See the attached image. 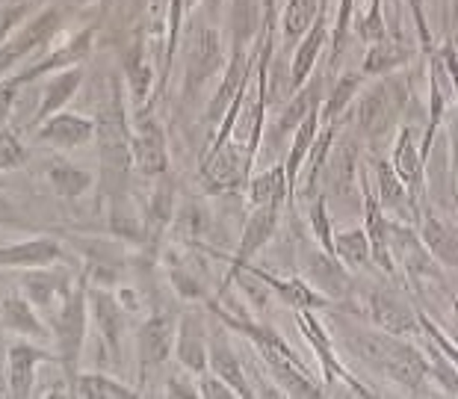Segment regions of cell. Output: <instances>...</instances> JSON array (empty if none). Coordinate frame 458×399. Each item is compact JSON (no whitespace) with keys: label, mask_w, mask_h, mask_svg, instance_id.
<instances>
[{"label":"cell","mask_w":458,"mask_h":399,"mask_svg":"<svg viewBox=\"0 0 458 399\" xmlns=\"http://www.w3.org/2000/svg\"><path fill=\"white\" fill-rule=\"evenodd\" d=\"M183 47V101L192 104L201 89L225 68V45L210 18H192L187 33L181 36Z\"/></svg>","instance_id":"obj_4"},{"label":"cell","mask_w":458,"mask_h":399,"mask_svg":"<svg viewBox=\"0 0 458 399\" xmlns=\"http://www.w3.org/2000/svg\"><path fill=\"white\" fill-rule=\"evenodd\" d=\"M27 145L18 140L15 131L0 128V172H15L27 163Z\"/></svg>","instance_id":"obj_48"},{"label":"cell","mask_w":458,"mask_h":399,"mask_svg":"<svg viewBox=\"0 0 458 399\" xmlns=\"http://www.w3.org/2000/svg\"><path fill=\"white\" fill-rule=\"evenodd\" d=\"M0 225L4 228H15V231H36L30 219H24V213L9 201L4 192H0Z\"/></svg>","instance_id":"obj_52"},{"label":"cell","mask_w":458,"mask_h":399,"mask_svg":"<svg viewBox=\"0 0 458 399\" xmlns=\"http://www.w3.org/2000/svg\"><path fill=\"white\" fill-rule=\"evenodd\" d=\"M358 142L355 136H344L340 142H335V149H331L326 166H323V174H319V181H323V196L328 201H346V199H355V169H358Z\"/></svg>","instance_id":"obj_14"},{"label":"cell","mask_w":458,"mask_h":399,"mask_svg":"<svg viewBox=\"0 0 458 399\" xmlns=\"http://www.w3.org/2000/svg\"><path fill=\"white\" fill-rule=\"evenodd\" d=\"M263 27V9L258 0H233L228 15L231 47H249Z\"/></svg>","instance_id":"obj_41"},{"label":"cell","mask_w":458,"mask_h":399,"mask_svg":"<svg viewBox=\"0 0 458 399\" xmlns=\"http://www.w3.org/2000/svg\"><path fill=\"white\" fill-rule=\"evenodd\" d=\"M27 13H30V4H13V6H6L4 13H0V45L13 36L15 27H21Z\"/></svg>","instance_id":"obj_53"},{"label":"cell","mask_w":458,"mask_h":399,"mask_svg":"<svg viewBox=\"0 0 458 399\" xmlns=\"http://www.w3.org/2000/svg\"><path fill=\"white\" fill-rule=\"evenodd\" d=\"M408 101H411V81L403 74H385L364 92H358L352 119L360 140L376 145L391 131H396L399 119H405Z\"/></svg>","instance_id":"obj_2"},{"label":"cell","mask_w":458,"mask_h":399,"mask_svg":"<svg viewBox=\"0 0 458 399\" xmlns=\"http://www.w3.org/2000/svg\"><path fill=\"white\" fill-rule=\"evenodd\" d=\"M242 272L251 276V278H258L263 287L272 290V293H276L281 301H284V305H290L293 310H319V308L331 305V299L319 293V290L305 278H278V276H272V272L260 269V267H251V264ZM242 272H240V276H242Z\"/></svg>","instance_id":"obj_21"},{"label":"cell","mask_w":458,"mask_h":399,"mask_svg":"<svg viewBox=\"0 0 458 399\" xmlns=\"http://www.w3.org/2000/svg\"><path fill=\"white\" fill-rule=\"evenodd\" d=\"M428 352L435 355V364H432V369H428V373H432V378H435L437 385H441L444 394L458 396V367L435 344H428Z\"/></svg>","instance_id":"obj_49"},{"label":"cell","mask_w":458,"mask_h":399,"mask_svg":"<svg viewBox=\"0 0 458 399\" xmlns=\"http://www.w3.org/2000/svg\"><path fill=\"white\" fill-rule=\"evenodd\" d=\"M74 396H83V399H133V396H140V391H133L131 385H122L119 378H113L106 373H81L77 376Z\"/></svg>","instance_id":"obj_43"},{"label":"cell","mask_w":458,"mask_h":399,"mask_svg":"<svg viewBox=\"0 0 458 399\" xmlns=\"http://www.w3.org/2000/svg\"><path fill=\"white\" fill-rule=\"evenodd\" d=\"M92 47H95V27H83L81 33H74L68 42H63L60 47H56V51H45L42 60L33 63L30 68H24L21 74L9 77V81H13L15 86H24V83L36 81V77H42V74H56V72H63V68H74V65L89 60Z\"/></svg>","instance_id":"obj_15"},{"label":"cell","mask_w":458,"mask_h":399,"mask_svg":"<svg viewBox=\"0 0 458 399\" xmlns=\"http://www.w3.org/2000/svg\"><path fill=\"white\" fill-rule=\"evenodd\" d=\"M208 369H210V373H216L222 382H228L233 391H237L240 399L255 396V387L249 385L246 369H242L237 349L231 346V340L225 337V332H216L210 337V344H208Z\"/></svg>","instance_id":"obj_26"},{"label":"cell","mask_w":458,"mask_h":399,"mask_svg":"<svg viewBox=\"0 0 458 399\" xmlns=\"http://www.w3.org/2000/svg\"><path fill=\"white\" fill-rule=\"evenodd\" d=\"M56 355H51L42 346L33 344H13L6 352V394L15 399H27L36 394V369L38 364H54Z\"/></svg>","instance_id":"obj_18"},{"label":"cell","mask_w":458,"mask_h":399,"mask_svg":"<svg viewBox=\"0 0 458 399\" xmlns=\"http://www.w3.org/2000/svg\"><path fill=\"white\" fill-rule=\"evenodd\" d=\"M199 178L208 192H231L251 178V169L246 166V154H242L240 145L225 142L222 149L204 151L199 163Z\"/></svg>","instance_id":"obj_7"},{"label":"cell","mask_w":458,"mask_h":399,"mask_svg":"<svg viewBox=\"0 0 458 399\" xmlns=\"http://www.w3.org/2000/svg\"><path fill=\"white\" fill-rule=\"evenodd\" d=\"M305 272H308L310 284H314L323 296H328L331 301H335V299H346L349 290H352L349 269L340 264L337 255H328V251H323V249L308 251Z\"/></svg>","instance_id":"obj_25"},{"label":"cell","mask_w":458,"mask_h":399,"mask_svg":"<svg viewBox=\"0 0 458 399\" xmlns=\"http://www.w3.org/2000/svg\"><path fill=\"white\" fill-rule=\"evenodd\" d=\"M0 326H4L6 332H15V335H24V337H33V340L54 337L51 326L38 317L33 301L24 293H9V296L0 299Z\"/></svg>","instance_id":"obj_29"},{"label":"cell","mask_w":458,"mask_h":399,"mask_svg":"<svg viewBox=\"0 0 458 399\" xmlns=\"http://www.w3.org/2000/svg\"><path fill=\"white\" fill-rule=\"evenodd\" d=\"M83 68L74 65V68H63L56 72L51 81L45 83L42 89V101H38V110H36V124H42L45 119H51L54 113L65 110V104L74 98L77 89L83 86Z\"/></svg>","instance_id":"obj_33"},{"label":"cell","mask_w":458,"mask_h":399,"mask_svg":"<svg viewBox=\"0 0 458 399\" xmlns=\"http://www.w3.org/2000/svg\"><path fill=\"white\" fill-rule=\"evenodd\" d=\"M428 369H432V364L426 361V355L420 349L414 344H408V337H396L391 355H387V361H385L382 376L387 382L405 387L408 394H423Z\"/></svg>","instance_id":"obj_19"},{"label":"cell","mask_w":458,"mask_h":399,"mask_svg":"<svg viewBox=\"0 0 458 399\" xmlns=\"http://www.w3.org/2000/svg\"><path fill=\"white\" fill-rule=\"evenodd\" d=\"M337 332H340V340H344L349 355H355L358 361L373 369V373H382L387 355H391V349H394L396 335H387L376 326L364 328V326L346 323V319L337 323Z\"/></svg>","instance_id":"obj_17"},{"label":"cell","mask_w":458,"mask_h":399,"mask_svg":"<svg viewBox=\"0 0 458 399\" xmlns=\"http://www.w3.org/2000/svg\"><path fill=\"white\" fill-rule=\"evenodd\" d=\"M455 310H453V314H455V323H458V299H455V305H453Z\"/></svg>","instance_id":"obj_62"},{"label":"cell","mask_w":458,"mask_h":399,"mask_svg":"<svg viewBox=\"0 0 458 399\" xmlns=\"http://www.w3.org/2000/svg\"><path fill=\"white\" fill-rule=\"evenodd\" d=\"M60 258L63 246L54 237H33L15 246H0V269H38L56 264Z\"/></svg>","instance_id":"obj_28"},{"label":"cell","mask_w":458,"mask_h":399,"mask_svg":"<svg viewBox=\"0 0 458 399\" xmlns=\"http://www.w3.org/2000/svg\"><path fill=\"white\" fill-rule=\"evenodd\" d=\"M77 4H86V6H89V4H95V6H106V4H113V0H77Z\"/></svg>","instance_id":"obj_60"},{"label":"cell","mask_w":458,"mask_h":399,"mask_svg":"<svg viewBox=\"0 0 458 399\" xmlns=\"http://www.w3.org/2000/svg\"><path fill=\"white\" fill-rule=\"evenodd\" d=\"M199 396L204 399H237V391L228 385V382H222V378L216 373H201V382H199Z\"/></svg>","instance_id":"obj_51"},{"label":"cell","mask_w":458,"mask_h":399,"mask_svg":"<svg viewBox=\"0 0 458 399\" xmlns=\"http://www.w3.org/2000/svg\"><path fill=\"white\" fill-rule=\"evenodd\" d=\"M317 133H319V106L314 113H308V119L293 131V142H290V151H287V160H284L290 196H293L296 187H299V174H301V169H305L308 151H310V145H314Z\"/></svg>","instance_id":"obj_39"},{"label":"cell","mask_w":458,"mask_h":399,"mask_svg":"<svg viewBox=\"0 0 458 399\" xmlns=\"http://www.w3.org/2000/svg\"><path fill=\"white\" fill-rule=\"evenodd\" d=\"M38 140L54 145V149H77V145L95 140V122L81 113L60 110L38 124Z\"/></svg>","instance_id":"obj_27"},{"label":"cell","mask_w":458,"mask_h":399,"mask_svg":"<svg viewBox=\"0 0 458 399\" xmlns=\"http://www.w3.org/2000/svg\"><path fill=\"white\" fill-rule=\"evenodd\" d=\"M326 45H328V0H323L314 24H310L308 33L296 42L293 63H290V86H293V92L299 86H305L308 77L314 74L317 60H319V54L326 51Z\"/></svg>","instance_id":"obj_22"},{"label":"cell","mask_w":458,"mask_h":399,"mask_svg":"<svg viewBox=\"0 0 458 399\" xmlns=\"http://www.w3.org/2000/svg\"><path fill=\"white\" fill-rule=\"evenodd\" d=\"M133 124L124 104V77H106V95L98 104L95 115V140H98V160H101V199L128 196L133 154H131Z\"/></svg>","instance_id":"obj_1"},{"label":"cell","mask_w":458,"mask_h":399,"mask_svg":"<svg viewBox=\"0 0 458 399\" xmlns=\"http://www.w3.org/2000/svg\"><path fill=\"white\" fill-rule=\"evenodd\" d=\"M355 9H358L355 0H340L337 21H335V30H331V60H328V74H331V72H337L340 56H344L346 45H349V38H352V18H355Z\"/></svg>","instance_id":"obj_45"},{"label":"cell","mask_w":458,"mask_h":399,"mask_svg":"<svg viewBox=\"0 0 458 399\" xmlns=\"http://www.w3.org/2000/svg\"><path fill=\"white\" fill-rule=\"evenodd\" d=\"M417 56L414 45L405 42L403 36H385L378 38L367 47L364 54V63H360V72L367 77H385V74H394L399 68H405Z\"/></svg>","instance_id":"obj_31"},{"label":"cell","mask_w":458,"mask_h":399,"mask_svg":"<svg viewBox=\"0 0 458 399\" xmlns=\"http://www.w3.org/2000/svg\"><path fill=\"white\" fill-rule=\"evenodd\" d=\"M122 74L124 83H128L131 101L140 106V113H148V98H154V89H157V72H154V63L148 56V42H145L142 27L133 33V38L124 45L122 51Z\"/></svg>","instance_id":"obj_12"},{"label":"cell","mask_w":458,"mask_h":399,"mask_svg":"<svg viewBox=\"0 0 458 399\" xmlns=\"http://www.w3.org/2000/svg\"><path fill=\"white\" fill-rule=\"evenodd\" d=\"M154 181H157V183H154L148 208H145V228H148V242H151V246H157L163 233L172 228L174 213H178V210H174V199H178L174 192H178V187H174L169 172L160 174V178H154Z\"/></svg>","instance_id":"obj_32"},{"label":"cell","mask_w":458,"mask_h":399,"mask_svg":"<svg viewBox=\"0 0 458 399\" xmlns=\"http://www.w3.org/2000/svg\"><path fill=\"white\" fill-rule=\"evenodd\" d=\"M21 89V86H15L13 81H0V128L9 122V115H13V106H15V92Z\"/></svg>","instance_id":"obj_55"},{"label":"cell","mask_w":458,"mask_h":399,"mask_svg":"<svg viewBox=\"0 0 458 399\" xmlns=\"http://www.w3.org/2000/svg\"><path fill=\"white\" fill-rule=\"evenodd\" d=\"M319 6H323V0H287L284 13H281V36H284L287 45H296L308 33Z\"/></svg>","instance_id":"obj_42"},{"label":"cell","mask_w":458,"mask_h":399,"mask_svg":"<svg viewBox=\"0 0 458 399\" xmlns=\"http://www.w3.org/2000/svg\"><path fill=\"white\" fill-rule=\"evenodd\" d=\"M358 183H360V199H364V231H367V240H369V251H373V260L378 264V269L385 276L396 278V260H394V251H391V237H387V213L385 208L378 204L373 187H369V166H360L358 172Z\"/></svg>","instance_id":"obj_9"},{"label":"cell","mask_w":458,"mask_h":399,"mask_svg":"<svg viewBox=\"0 0 458 399\" xmlns=\"http://www.w3.org/2000/svg\"><path fill=\"white\" fill-rule=\"evenodd\" d=\"M367 74L364 72H344L335 81V86H331V92L323 98V104H319V124H328L340 119V115L349 113V106L355 104L360 86H364Z\"/></svg>","instance_id":"obj_38"},{"label":"cell","mask_w":458,"mask_h":399,"mask_svg":"<svg viewBox=\"0 0 458 399\" xmlns=\"http://www.w3.org/2000/svg\"><path fill=\"white\" fill-rule=\"evenodd\" d=\"M21 60H27V56L21 54V47L6 38V42L0 45V81H6V77L13 74V68Z\"/></svg>","instance_id":"obj_54"},{"label":"cell","mask_w":458,"mask_h":399,"mask_svg":"<svg viewBox=\"0 0 458 399\" xmlns=\"http://www.w3.org/2000/svg\"><path fill=\"white\" fill-rule=\"evenodd\" d=\"M133 169L142 178H160L169 172V140H165L163 124L148 113H140L131 136Z\"/></svg>","instance_id":"obj_6"},{"label":"cell","mask_w":458,"mask_h":399,"mask_svg":"<svg viewBox=\"0 0 458 399\" xmlns=\"http://www.w3.org/2000/svg\"><path fill=\"white\" fill-rule=\"evenodd\" d=\"M323 77H308L305 86H299V89L290 95L287 106L281 110L278 122H276V133H293L301 122L308 119V113H314L319 104H323Z\"/></svg>","instance_id":"obj_35"},{"label":"cell","mask_w":458,"mask_h":399,"mask_svg":"<svg viewBox=\"0 0 458 399\" xmlns=\"http://www.w3.org/2000/svg\"><path fill=\"white\" fill-rule=\"evenodd\" d=\"M169 278H172V287H174V293H178V296H183V299H208L201 281L192 276L190 269H183L181 264H174V269L169 272Z\"/></svg>","instance_id":"obj_50"},{"label":"cell","mask_w":458,"mask_h":399,"mask_svg":"<svg viewBox=\"0 0 458 399\" xmlns=\"http://www.w3.org/2000/svg\"><path fill=\"white\" fill-rule=\"evenodd\" d=\"M335 255L340 258V264L346 269H364L373 260L369 251V240L364 228H349L335 233Z\"/></svg>","instance_id":"obj_44"},{"label":"cell","mask_w":458,"mask_h":399,"mask_svg":"<svg viewBox=\"0 0 458 399\" xmlns=\"http://www.w3.org/2000/svg\"><path fill=\"white\" fill-rule=\"evenodd\" d=\"M174 317L157 310L151 314L136 332V358H140V378H145L154 369H160L174 352Z\"/></svg>","instance_id":"obj_10"},{"label":"cell","mask_w":458,"mask_h":399,"mask_svg":"<svg viewBox=\"0 0 458 399\" xmlns=\"http://www.w3.org/2000/svg\"><path fill=\"white\" fill-rule=\"evenodd\" d=\"M296 323L301 328V335H305V340L310 344V349H314V355L319 358V367H323L326 382H344L349 387V394L373 396L369 387L360 385L358 378L349 373L344 364H340L335 346H331V335L326 332V326L314 317V310H296Z\"/></svg>","instance_id":"obj_8"},{"label":"cell","mask_w":458,"mask_h":399,"mask_svg":"<svg viewBox=\"0 0 458 399\" xmlns=\"http://www.w3.org/2000/svg\"><path fill=\"white\" fill-rule=\"evenodd\" d=\"M165 396H183V399H196L199 396V387L190 385L187 376H169V382H165Z\"/></svg>","instance_id":"obj_56"},{"label":"cell","mask_w":458,"mask_h":399,"mask_svg":"<svg viewBox=\"0 0 458 399\" xmlns=\"http://www.w3.org/2000/svg\"><path fill=\"white\" fill-rule=\"evenodd\" d=\"M367 317L376 328L396 337H417L423 335L420 314L394 290H373L367 299Z\"/></svg>","instance_id":"obj_13"},{"label":"cell","mask_w":458,"mask_h":399,"mask_svg":"<svg viewBox=\"0 0 458 399\" xmlns=\"http://www.w3.org/2000/svg\"><path fill=\"white\" fill-rule=\"evenodd\" d=\"M391 166L396 169L399 178H403L408 192H411V199L423 201V192H426V160H423V154H420V145L414 142V128H411V124H405V128L396 131Z\"/></svg>","instance_id":"obj_23"},{"label":"cell","mask_w":458,"mask_h":399,"mask_svg":"<svg viewBox=\"0 0 458 399\" xmlns=\"http://www.w3.org/2000/svg\"><path fill=\"white\" fill-rule=\"evenodd\" d=\"M260 9H263V24L276 27V18H278V0H260Z\"/></svg>","instance_id":"obj_58"},{"label":"cell","mask_w":458,"mask_h":399,"mask_svg":"<svg viewBox=\"0 0 458 399\" xmlns=\"http://www.w3.org/2000/svg\"><path fill=\"white\" fill-rule=\"evenodd\" d=\"M72 278L68 272L60 267L56 269L51 267H38V269H24V278H21V293L33 301L36 310H47L54 314L56 308L63 305V299L72 293Z\"/></svg>","instance_id":"obj_20"},{"label":"cell","mask_w":458,"mask_h":399,"mask_svg":"<svg viewBox=\"0 0 458 399\" xmlns=\"http://www.w3.org/2000/svg\"><path fill=\"white\" fill-rule=\"evenodd\" d=\"M222 4H225V0H201V6H204V15L210 18H219V13H222Z\"/></svg>","instance_id":"obj_59"},{"label":"cell","mask_w":458,"mask_h":399,"mask_svg":"<svg viewBox=\"0 0 458 399\" xmlns=\"http://www.w3.org/2000/svg\"><path fill=\"white\" fill-rule=\"evenodd\" d=\"M358 38H364L367 45L378 42V38L391 36L387 33V21H385V0H367L358 13V21L352 24Z\"/></svg>","instance_id":"obj_46"},{"label":"cell","mask_w":458,"mask_h":399,"mask_svg":"<svg viewBox=\"0 0 458 399\" xmlns=\"http://www.w3.org/2000/svg\"><path fill=\"white\" fill-rule=\"evenodd\" d=\"M453 18H455V24H458V0H453Z\"/></svg>","instance_id":"obj_61"},{"label":"cell","mask_w":458,"mask_h":399,"mask_svg":"<svg viewBox=\"0 0 458 399\" xmlns=\"http://www.w3.org/2000/svg\"><path fill=\"white\" fill-rule=\"evenodd\" d=\"M208 344L210 337L204 332L201 319L183 314L178 319V332H174V361L192 376L208 373Z\"/></svg>","instance_id":"obj_24"},{"label":"cell","mask_w":458,"mask_h":399,"mask_svg":"<svg viewBox=\"0 0 458 399\" xmlns=\"http://www.w3.org/2000/svg\"><path fill=\"white\" fill-rule=\"evenodd\" d=\"M106 228L115 240H124L131 246H148V228L145 216L136 213V208L128 201V196L106 199Z\"/></svg>","instance_id":"obj_34"},{"label":"cell","mask_w":458,"mask_h":399,"mask_svg":"<svg viewBox=\"0 0 458 399\" xmlns=\"http://www.w3.org/2000/svg\"><path fill=\"white\" fill-rule=\"evenodd\" d=\"M278 222H281V204H258V208L251 210V216L246 219V225H242V233H240L237 255L231 258L228 276H225V281H222V296L228 293L233 278H240V272L251 264V258H255L258 251L276 237Z\"/></svg>","instance_id":"obj_5"},{"label":"cell","mask_w":458,"mask_h":399,"mask_svg":"<svg viewBox=\"0 0 458 399\" xmlns=\"http://www.w3.org/2000/svg\"><path fill=\"white\" fill-rule=\"evenodd\" d=\"M246 187H249L251 208H258V204H284L290 199L284 163H276V166H269L267 172L251 174L246 181Z\"/></svg>","instance_id":"obj_40"},{"label":"cell","mask_w":458,"mask_h":399,"mask_svg":"<svg viewBox=\"0 0 458 399\" xmlns=\"http://www.w3.org/2000/svg\"><path fill=\"white\" fill-rule=\"evenodd\" d=\"M417 228H420V240L428 249V255H432L441 267L458 269V231L453 225H446L432 208H426V210L420 208V222H417Z\"/></svg>","instance_id":"obj_30"},{"label":"cell","mask_w":458,"mask_h":399,"mask_svg":"<svg viewBox=\"0 0 458 399\" xmlns=\"http://www.w3.org/2000/svg\"><path fill=\"white\" fill-rule=\"evenodd\" d=\"M60 27H63V13L51 6V9H45V13H38L30 24H24L21 30L15 33L13 42L21 47L24 56L45 54V47L60 36Z\"/></svg>","instance_id":"obj_36"},{"label":"cell","mask_w":458,"mask_h":399,"mask_svg":"<svg viewBox=\"0 0 458 399\" xmlns=\"http://www.w3.org/2000/svg\"><path fill=\"white\" fill-rule=\"evenodd\" d=\"M86 296H89L92 323L98 326V332H101V346L113 358H119L124 332H128V310H124L122 301L115 299L110 290H104L101 284L86 290Z\"/></svg>","instance_id":"obj_16"},{"label":"cell","mask_w":458,"mask_h":399,"mask_svg":"<svg viewBox=\"0 0 458 399\" xmlns=\"http://www.w3.org/2000/svg\"><path fill=\"white\" fill-rule=\"evenodd\" d=\"M450 157H453V187L458 192V124H453V133H450Z\"/></svg>","instance_id":"obj_57"},{"label":"cell","mask_w":458,"mask_h":399,"mask_svg":"<svg viewBox=\"0 0 458 399\" xmlns=\"http://www.w3.org/2000/svg\"><path fill=\"white\" fill-rule=\"evenodd\" d=\"M367 166L373 169L376 174V199L378 204L385 208L387 219H396V222H408V225H417L420 222V201L411 199V192H408V187L403 183V178L396 174V169L391 166V160L385 157H369Z\"/></svg>","instance_id":"obj_11"},{"label":"cell","mask_w":458,"mask_h":399,"mask_svg":"<svg viewBox=\"0 0 458 399\" xmlns=\"http://www.w3.org/2000/svg\"><path fill=\"white\" fill-rule=\"evenodd\" d=\"M45 178H47V183H51V190L56 192V196L68 199V201L86 196V192L92 190V183H95V178L83 166H74V163H68L63 157L47 160Z\"/></svg>","instance_id":"obj_37"},{"label":"cell","mask_w":458,"mask_h":399,"mask_svg":"<svg viewBox=\"0 0 458 399\" xmlns=\"http://www.w3.org/2000/svg\"><path fill=\"white\" fill-rule=\"evenodd\" d=\"M89 272L81 276V284L72 287V293L63 299V305L54 310L51 332L56 340V361L65 373L68 394L74 396L77 376H81V355L86 344V326H89Z\"/></svg>","instance_id":"obj_3"},{"label":"cell","mask_w":458,"mask_h":399,"mask_svg":"<svg viewBox=\"0 0 458 399\" xmlns=\"http://www.w3.org/2000/svg\"><path fill=\"white\" fill-rule=\"evenodd\" d=\"M308 222H310V231H314V240L317 246L335 255V228H331V216H328V199L319 192V196L310 199V208H308Z\"/></svg>","instance_id":"obj_47"}]
</instances>
